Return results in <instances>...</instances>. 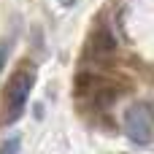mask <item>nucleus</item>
Returning <instances> with one entry per match:
<instances>
[{"mask_svg": "<svg viewBox=\"0 0 154 154\" xmlns=\"http://www.w3.org/2000/svg\"><path fill=\"white\" fill-rule=\"evenodd\" d=\"M35 79H38V70H35L32 62H22L11 73V79H8L5 89H3V114H0L3 125H14L24 114L27 97H30V92L35 87Z\"/></svg>", "mask_w": 154, "mask_h": 154, "instance_id": "nucleus-1", "label": "nucleus"}, {"mask_svg": "<svg viewBox=\"0 0 154 154\" xmlns=\"http://www.w3.org/2000/svg\"><path fill=\"white\" fill-rule=\"evenodd\" d=\"M125 135L135 146H149L152 143V103L135 100L125 111Z\"/></svg>", "mask_w": 154, "mask_h": 154, "instance_id": "nucleus-2", "label": "nucleus"}, {"mask_svg": "<svg viewBox=\"0 0 154 154\" xmlns=\"http://www.w3.org/2000/svg\"><path fill=\"white\" fill-rule=\"evenodd\" d=\"M87 51H89V60L95 62H108L114 54H116V38L108 27H97L87 43Z\"/></svg>", "mask_w": 154, "mask_h": 154, "instance_id": "nucleus-3", "label": "nucleus"}, {"mask_svg": "<svg viewBox=\"0 0 154 154\" xmlns=\"http://www.w3.org/2000/svg\"><path fill=\"white\" fill-rule=\"evenodd\" d=\"M19 135H14V138H8V141H3L0 143V154H19Z\"/></svg>", "mask_w": 154, "mask_h": 154, "instance_id": "nucleus-4", "label": "nucleus"}, {"mask_svg": "<svg viewBox=\"0 0 154 154\" xmlns=\"http://www.w3.org/2000/svg\"><path fill=\"white\" fill-rule=\"evenodd\" d=\"M5 60H8V43H0V73L5 68Z\"/></svg>", "mask_w": 154, "mask_h": 154, "instance_id": "nucleus-5", "label": "nucleus"}, {"mask_svg": "<svg viewBox=\"0 0 154 154\" xmlns=\"http://www.w3.org/2000/svg\"><path fill=\"white\" fill-rule=\"evenodd\" d=\"M60 3H62V5H70V3H73V0H60Z\"/></svg>", "mask_w": 154, "mask_h": 154, "instance_id": "nucleus-6", "label": "nucleus"}]
</instances>
